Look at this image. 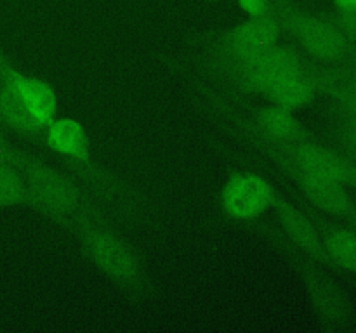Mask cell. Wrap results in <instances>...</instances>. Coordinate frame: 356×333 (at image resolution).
<instances>
[{
    "instance_id": "9c48e42d",
    "label": "cell",
    "mask_w": 356,
    "mask_h": 333,
    "mask_svg": "<svg viewBox=\"0 0 356 333\" xmlns=\"http://www.w3.org/2000/svg\"><path fill=\"white\" fill-rule=\"evenodd\" d=\"M273 207H277L278 215H280V221L284 224L287 234L298 243L301 248H305L306 252L312 253L315 259L323 260V262H329V255L325 252V246L323 241L320 239L318 232H316L315 225L309 222V219L305 214L298 210L296 207H292L291 203L284 200H278L275 198Z\"/></svg>"
},
{
    "instance_id": "5bb4252c",
    "label": "cell",
    "mask_w": 356,
    "mask_h": 333,
    "mask_svg": "<svg viewBox=\"0 0 356 333\" xmlns=\"http://www.w3.org/2000/svg\"><path fill=\"white\" fill-rule=\"evenodd\" d=\"M306 198L322 210L334 215H351L353 203L344 191L343 184L334 180L315 179V177H299Z\"/></svg>"
},
{
    "instance_id": "9a60e30c",
    "label": "cell",
    "mask_w": 356,
    "mask_h": 333,
    "mask_svg": "<svg viewBox=\"0 0 356 333\" xmlns=\"http://www.w3.org/2000/svg\"><path fill=\"white\" fill-rule=\"evenodd\" d=\"M323 246L332 262L356 273V234L346 229H334L327 234Z\"/></svg>"
},
{
    "instance_id": "7c38bea8",
    "label": "cell",
    "mask_w": 356,
    "mask_h": 333,
    "mask_svg": "<svg viewBox=\"0 0 356 333\" xmlns=\"http://www.w3.org/2000/svg\"><path fill=\"white\" fill-rule=\"evenodd\" d=\"M257 125L264 132V135L273 141L285 142V144H298V142L308 141V130L292 114V111L278 108L275 104L257 113Z\"/></svg>"
},
{
    "instance_id": "2e32d148",
    "label": "cell",
    "mask_w": 356,
    "mask_h": 333,
    "mask_svg": "<svg viewBox=\"0 0 356 333\" xmlns=\"http://www.w3.org/2000/svg\"><path fill=\"white\" fill-rule=\"evenodd\" d=\"M26 198V182L21 170L13 162L0 160V208L16 207Z\"/></svg>"
},
{
    "instance_id": "30bf717a",
    "label": "cell",
    "mask_w": 356,
    "mask_h": 333,
    "mask_svg": "<svg viewBox=\"0 0 356 333\" xmlns=\"http://www.w3.org/2000/svg\"><path fill=\"white\" fill-rule=\"evenodd\" d=\"M47 144L59 155L89 165V139L76 120L63 118L52 121L47 127Z\"/></svg>"
},
{
    "instance_id": "6da1fadb",
    "label": "cell",
    "mask_w": 356,
    "mask_h": 333,
    "mask_svg": "<svg viewBox=\"0 0 356 333\" xmlns=\"http://www.w3.org/2000/svg\"><path fill=\"white\" fill-rule=\"evenodd\" d=\"M26 182V201L38 212L59 221L86 217V201L73 180L45 163L26 158L13 160Z\"/></svg>"
},
{
    "instance_id": "7a4b0ae2",
    "label": "cell",
    "mask_w": 356,
    "mask_h": 333,
    "mask_svg": "<svg viewBox=\"0 0 356 333\" xmlns=\"http://www.w3.org/2000/svg\"><path fill=\"white\" fill-rule=\"evenodd\" d=\"M82 238L86 252L92 262L103 271L106 276L125 287L138 288L143 280L141 264L134 250L124 241L118 234L110 229L96 224V221L82 217Z\"/></svg>"
},
{
    "instance_id": "d6986e66",
    "label": "cell",
    "mask_w": 356,
    "mask_h": 333,
    "mask_svg": "<svg viewBox=\"0 0 356 333\" xmlns=\"http://www.w3.org/2000/svg\"><path fill=\"white\" fill-rule=\"evenodd\" d=\"M334 3L343 12H353V10H356V0H334Z\"/></svg>"
},
{
    "instance_id": "3957f363",
    "label": "cell",
    "mask_w": 356,
    "mask_h": 333,
    "mask_svg": "<svg viewBox=\"0 0 356 333\" xmlns=\"http://www.w3.org/2000/svg\"><path fill=\"white\" fill-rule=\"evenodd\" d=\"M282 30L280 14L275 6L270 12L249 16V19L236 24L225 35L221 44V56H225L228 68L236 69L277 45Z\"/></svg>"
},
{
    "instance_id": "4fadbf2b",
    "label": "cell",
    "mask_w": 356,
    "mask_h": 333,
    "mask_svg": "<svg viewBox=\"0 0 356 333\" xmlns=\"http://www.w3.org/2000/svg\"><path fill=\"white\" fill-rule=\"evenodd\" d=\"M309 291H312L313 302L323 319L330 323H346L353 316V309L348 298L341 293L337 287L323 280L318 274H309L308 276Z\"/></svg>"
},
{
    "instance_id": "8992f818",
    "label": "cell",
    "mask_w": 356,
    "mask_h": 333,
    "mask_svg": "<svg viewBox=\"0 0 356 333\" xmlns=\"http://www.w3.org/2000/svg\"><path fill=\"white\" fill-rule=\"evenodd\" d=\"M275 189L266 179L254 173H235L222 193V207L232 217L250 221L273 207Z\"/></svg>"
},
{
    "instance_id": "8fae6325",
    "label": "cell",
    "mask_w": 356,
    "mask_h": 333,
    "mask_svg": "<svg viewBox=\"0 0 356 333\" xmlns=\"http://www.w3.org/2000/svg\"><path fill=\"white\" fill-rule=\"evenodd\" d=\"M264 94L270 97L275 106L296 111L312 103L316 94V87L313 80L308 78L301 69L275 82Z\"/></svg>"
},
{
    "instance_id": "5b68a950",
    "label": "cell",
    "mask_w": 356,
    "mask_h": 333,
    "mask_svg": "<svg viewBox=\"0 0 356 333\" xmlns=\"http://www.w3.org/2000/svg\"><path fill=\"white\" fill-rule=\"evenodd\" d=\"M301 69V59L294 49L287 45H273L266 52L233 69V73L243 89L264 94L275 82Z\"/></svg>"
},
{
    "instance_id": "44dd1931",
    "label": "cell",
    "mask_w": 356,
    "mask_h": 333,
    "mask_svg": "<svg viewBox=\"0 0 356 333\" xmlns=\"http://www.w3.org/2000/svg\"><path fill=\"white\" fill-rule=\"evenodd\" d=\"M209 2H221V0H209Z\"/></svg>"
},
{
    "instance_id": "ffe728a7",
    "label": "cell",
    "mask_w": 356,
    "mask_h": 333,
    "mask_svg": "<svg viewBox=\"0 0 356 333\" xmlns=\"http://www.w3.org/2000/svg\"><path fill=\"white\" fill-rule=\"evenodd\" d=\"M2 135H0V155H2Z\"/></svg>"
},
{
    "instance_id": "277c9868",
    "label": "cell",
    "mask_w": 356,
    "mask_h": 333,
    "mask_svg": "<svg viewBox=\"0 0 356 333\" xmlns=\"http://www.w3.org/2000/svg\"><path fill=\"white\" fill-rule=\"evenodd\" d=\"M282 26L287 28L296 40L313 56L336 61L346 54V38L343 31L330 21L315 14L302 12L287 3L277 7Z\"/></svg>"
},
{
    "instance_id": "e0dca14e",
    "label": "cell",
    "mask_w": 356,
    "mask_h": 333,
    "mask_svg": "<svg viewBox=\"0 0 356 333\" xmlns=\"http://www.w3.org/2000/svg\"><path fill=\"white\" fill-rule=\"evenodd\" d=\"M236 2L247 16H261L273 9L271 0H236Z\"/></svg>"
},
{
    "instance_id": "52a82bcc",
    "label": "cell",
    "mask_w": 356,
    "mask_h": 333,
    "mask_svg": "<svg viewBox=\"0 0 356 333\" xmlns=\"http://www.w3.org/2000/svg\"><path fill=\"white\" fill-rule=\"evenodd\" d=\"M285 151L299 177L334 180L343 186L353 179V169L350 163L325 146L305 141L291 144V148H285Z\"/></svg>"
},
{
    "instance_id": "ac0fdd59",
    "label": "cell",
    "mask_w": 356,
    "mask_h": 333,
    "mask_svg": "<svg viewBox=\"0 0 356 333\" xmlns=\"http://www.w3.org/2000/svg\"><path fill=\"white\" fill-rule=\"evenodd\" d=\"M343 24L344 28H348V30L351 31V33L356 37V10L353 12H343Z\"/></svg>"
},
{
    "instance_id": "ba28073f",
    "label": "cell",
    "mask_w": 356,
    "mask_h": 333,
    "mask_svg": "<svg viewBox=\"0 0 356 333\" xmlns=\"http://www.w3.org/2000/svg\"><path fill=\"white\" fill-rule=\"evenodd\" d=\"M3 66H6L7 76L16 89L19 99L23 101L28 113L42 128H47L56 120V113H58V99H56L54 90L42 80L17 71L9 65L7 59Z\"/></svg>"
}]
</instances>
